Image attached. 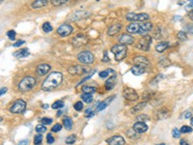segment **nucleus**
Segmentation results:
<instances>
[{
	"mask_svg": "<svg viewBox=\"0 0 193 145\" xmlns=\"http://www.w3.org/2000/svg\"><path fill=\"white\" fill-rule=\"evenodd\" d=\"M62 80H63V75L60 72H52L43 82L42 89L47 92L52 91L61 84Z\"/></svg>",
	"mask_w": 193,
	"mask_h": 145,
	"instance_id": "obj_1",
	"label": "nucleus"
},
{
	"mask_svg": "<svg viewBox=\"0 0 193 145\" xmlns=\"http://www.w3.org/2000/svg\"><path fill=\"white\" fill-rule=\"evenodd\" d=\"M36 85V80L33 76H25L19 83V90L21 92H27Z\"/></svg>",
	"mask_w": 193,
	"mask_h": 145,
	"instance_id": "obj_2",
	"label": "nucleus"
},
{
	"mask_svg": "<svg viewBox=\"0 0 193 145\" xmlns=\"http://www.w3.org/2000/svg\"><path fill=\"white\" fill-rule=\"evenodd\" d=\"M111 51L115 54V60L119 62V61H122L127 56L128 48L122 44H117L111 48Z\"/></svg>",
	"mask_w": 193,
	"mask_h": 145,
	"instance_id": "obj_3",
	"label": "nucleus"
},
{
	"mask_svg": "<svg viewBox=\"0 0 193 145\" xmlns=\"http://www.w3.org/2000/svg\"><path fill=\"white\" fill-rule=\"evenodd\" d=\"M77 59L78 61L80 62L81 64H84V65H90L94 63V55L91 53L90 51H81L79 52L78 55H77Z\"/></svg>",
	"mask_w": 193,
	"mask_h": 145,
	"instance_id": "obj_4",
	"label": "nucleus"
},
{
	"mask_svg": "<svg viewBox=\"0 0 193 145\" xmlns=\"http://www.w3.org/2000/svg\"><path fill=\"white\" fill-rule=\"evenodd\" d=\"M152 44V38L150 36H144L143 38H141L138 41V43L136 44V48L140 51H150V47Z\"/></svg>",
	"mask_w": 193,
	"mask_h": 145,
	"instance_id": "obj_5",
	"label": "nucleus"
},
{
	"mask_svg": "<svg viewBox=\"0 0 193 145\" xmlns=\"http://www.w3.org/2000/svg\"><path fill=\"white\" fill-rule=\"evenodd\" d=\"M126 19L129 21L136 22V21H146L150 19L148 14L145 13H140V14H135V13H128L126 16Z\"/></svg>",
	"mask_w": 193,
	"mask_h": 145,
	"instance_id": "obj_6",
	"label": "nucleus"
},
{
	"mask_svg": "<svg viewBox=\"0 0 193 145\" xmlns=\"http://www.w3.org/2000/svg\"><path fill=\"white\" fill-rule=\"evenodd\" d=\"M26 108V103L23 101V100H16V101L13 104L12 107L10 108V112L18 114V113H21L23 112L24 109Z\"/></svg>",
	"mask_w": 193,
	"mask_h": 145,
	"instance_id": "obj_7",
	"label": "nucleus"
},
{
	"mask_svg": "<svg viewBox=\"0 0 193 145\" xmlns=\"http://www.w3.org/2000/svg\"><path fill=\"white\" fill-rule=\"evenodd\" d=\"M123 95L125 99H127L128 101H130V102H135L138 100V94L132 88L125 87L123 90Z\"/></svg>",
	"mask_w": 193,
	"mask_h": 145,
	"instance_id": "obj_8",
	"label": "nucleus"
},
{
	"mask_svg": "<svg viewBox=\"0 0 193 145\" xmlns=\"http://www.w3.org/2000/svg\"><path fill=\"white\" fill-rule=\"evenodd\" d=\"M68 71H69L71 75H83V74H86V72H89V69L86 68V67L81 66V65L71 66V67H69Z\"/></svg>",
	"mask_w": 193,
	"mask_h": 145,
	"instance_id": "obj_9",
	"label": "nucleus"
},
{
	"mask_svg": "<svg viewBox=\"0 0 193 145\" xmlns=\"http://www.w3.org/2000/svg\"><path fill=\"white\" fill-rule=\"evenodd\" d=\"M73 28L69 24H62L57 28V33L61 37H66L72 34Z\"/></svg>",
	"mask_w": 193,
	"mask_h": 145,
	"instance_id": "obj_10",
	"label": "nucleus"
},
{
	"mask_svg": "<svg viewBox=\"0 0 193 145\" xmlns=\"http://www.w3.org/2000/svg\"><path fill=\"white\" fill-rule=\"evenodd\" d=\"M133 63H134V66H140L145 69H148L150 66V61L145 56H136L133 59Z\"/></svg>",
	"mask_w": 193,
	"mask_h": 145,
	"instance_id": "obj_11",
	"label": "nucleus"
},
{
	"mask_svg": "<svg viewBox=\"0 0 193 145\" xmlns=\"http://www.w3.org/2000/svg\"><path fill=\"white\" fill-rule=\"evenodd\" d=\"M91 15L90 12L88 11H76L72 15L70 16L69 19L70 20H77V19H86Z\"/></svg>",
	"mask_w": 193,
	"mask_h": 145,
	"instance_id": "obj_12",
	"label": "nucleus"
},
{
	"mask_svg": "<svg viewBox=\"0 0 193 145\" xmlns=\"http://www.w3.org/2000/svg\"><path fill=\"white\" fill-rule=\"evenodd\" d=\"M106 142L108 143V145H125L126 143L124 137L121 136H113L107 139Z\"/></svg>",
	"mask_w": 193,
	"mask_h": 145,
	"instance_id": "obj_13",
	"label": "nucleus"
},
{
	"mask_svg": "<svg viewBox=\"0 0 193 145\" xmlns=\"http://www.w3.org/2000/svg\"><path fill=\"white\" fill-rule=\"evenodd\" d=\"M119 42H120V44H124V46L132 44L134 43V38L129 34H123L119 38Z\"/></svg>",
	"mask_w": 193,
	"mask_h": 145,
	"instance_id": "obj_14",
	"label": "nucleus"
},
{
	"mask_svg": "<svg viewBox=\"0 0 193 145\" xmlns=\"http://www.w3.org/2000/svg\"><path fill=\"white\" fill-rule=\"evenodd\" d=\"M87 43V38L85 37L84 35H77L76 37H75L72 39V44L75 47L78 48L80 46H83V44H85Z\"/></svg>",
	"mask_w": 193,
	"mask_h": 145,
	"instance_id": "obj_15",
	"label": "nucleus"
},
{
	"mask_svg": "<svg viewBox=\"0 0 193 145\" xmlns=\"http://www.w3.org/2000/svg\"><path fill=\"white\" fill-rule=\"evenodd\" d=\"M133 130L137 133H143L148 131V126L146 125L145 122H136L133 125Z\"/></svg>",
	"mask_w": 193,
	"mask_h": 145,
	"instance_id": "obj_16",
	"label": "nucleus"
},
{
	"mask_svg": "<svg viewBox=\"0 0 193 145\" xmlns=\"http://www.w3.org/2000/svg\"><path fill=\"white\" fill-rule=\"evenodd\" d=\"M152 29H153V23H152V22H142V23H140L139 34L145 35L148 32H150Z\"/></svg>",
	"mask_w": 193,
	"mask_h": 145,
	"instance_id": "obj_17",
	"label": "nucleus"
},
{
	"mask_svg": "<svg viewBox=\"0 0 193 145\" xmlns=\"http://www.w3.org/2000/svg\"><path fill=\"white\" fill-rule=\"evenodd\" d=\"M140 30V23L138 22H132L127 26V31L132 33V34H139Z\"/></svg>",
	"mask_w": 193,
	"mask_h": 145,
	"instance_id": "obj_18",
	"label": "nucleus"
},
{
	"mask_svg": "<svg viewBox=\"0 0 193 145\" xmlns=\"http://www.w3.org/2000/svg\"><path fill=\"white\" fill-rule=\"evenodd\" d=\"M50 65L48 64H41V65H39L37 67V74L39 76H44V75H47V72L50 71Z\"/></svg>",
	"mask_w": 193,
	"mask_h": 145,
	"instance_id": "obj_19",
	"label": "nucleus"
},
{
	"mask_svg": "<svg viewBox=\"0 0 193 145\" xmlns=\"http://www.w3.org/2000/svg\"><path fill=\"white\" fill-rule=\"evenodd\" d=\"M113 99H114V96L113 97H108V98H106L104 101L103 102H100L98 104V105H96V110L98 111H101V110H104L107 108V105H109L110 103L113 101Z\"/></svg>",
	"mask_w": 193,
	"mask_h": 145,
	"instance_id": "obj_20",
	"label": "nucleus"
},
{
	"mask_svg": "<svg viewBox=\"0 0 193 145\" xmlns=\"http://www.w3.org/2000/svg\"><path fill=\"white\" fill-rule=\"evenodd\" d=\"M117 83V79H116V76L113 75L111 76L109 79H107L106 81H105V89L106 90H111V89H113L115 87Z\"/></svg>",
	"mask_w": 193,
	"mask_h": 145,
	"instance_id": "obj_21",
	"label": "nucleus"
},
{
	"mask_svg": "<svg viewBox=\"0 0 193 145\" xmlns=\"http://www.w3.org/2000/svg\"><path fill=\"white\" fill-rule=\"evenodd\" d=\"M122 28V24L121 23H115V24H112L108 30H107V34H108L109 36H114L115 34H117V33L121 30Z\"/></svg>",
	"mask_w": 193,
	"mask_h": 145,
	"instance_id": "obj_22",
	"label": "nucleus"
},
{
	"mask_svg": "<svg viewBox=\"0 0 193 145\" xmlns=\"http://www.w3.org/2000/svg\"><path fill=\"white\" fill-rule=\"evenodd\" d=\"M47 0H37V1H34L31 4V7L33 9H40V8H43L44 6H47Z\"/></svg>",
	"mask_w": 193,
	"mask_h": 145,
	"instance_id": "obj_23",
	"label": "nucleus"
},
{
	"mask_svg": "<svg viewBox=\"0 0 193 145\" xmlns=\"http://www.w3.org/2000/svg\"><path fill=\"white\" fill-rule=\"evenodd\" d=\"M147 69L143 68V67H140V66H133L132 69H130V71H132V72L134 75V76H141L143 75L144 72H146Z\"/></svg>",
	"mask_w": 193,
	"mask_h": 145,
	"instance_id": "obj_24",
	"label": "nucleus"
},
{
	"mask_svg": "<svg viewBox=\"0 0 193 145\" xmlns=\"http://www.w3.org/2000/svg\"><path fill=\"white\" fill-rule=\"evenodd\" d=\"M14 55L18 58H24V57H27L28 55H29V51H28V48H21V49H19V51H16L14 53Z\"/></svg>",
	"mask_w": 193,
	"mask_h": 145,
	"instance_id": "obj_25",
	"label": "nucleus"
},
{
	"mask_svg": "<svg viewBox=\"0 0 193 145\" xmlns=\"http://www.w3.org/2000/svg\"><path fill=\"white\" fill-rule=\"evenodd\" d=\"M169 44L167 42H160L156 44V51L157 52H163L166 48H168Z\"/></svg>",
	"mask_w": 193,
	"mask_h": 145,
	"instance_id": "obj_26",
	"label": "nucleus"
},
{
	"mask_svg": "<svg viewBox=\"0 0 193 145\" xmlns=\"http://www.w3.org/2000/svg\"><path fill=\"white\" fill-rule=\"evenodd\" d=\"M156 116H157V119H164V118H168L169 116V112L168 110L166 108H161L157 111L156 113Z\"/></svg>",
	"mask_w": 193,
	"mask_h": 145,
	"instance_id": "obj_27",
	"label": "nucleus"
},
{
	"mask_svg": "<svg viewBox=\"0 0 193 145\" xmlns=\"http://www.w3.org/2000/svg\"><path fill=\"white\" fill-rule=\"evenodd\" d=\"M63 125L66 130H71L72 128V120L71 117H66L63 119Z\"/></svg>",
	"mask_w": 193,
	"mask_h": 145,
	"instance_id": "obj_28",
	"label": "nucleus"
},
{
	"mask_svg": "<svg viewBox=\"0 0 193 145\" xmlns=\"http://www.w3.org/2000/svg\"><path fill=\"white\" fill-rule=\"evenodd\" d=\"M81 99H82V101L85 102L86 104H90V103H92V101H93V95L92 94L84 93V94L81 95Z\"/></svg>",
	"mask_w": 193,
	"mask_h": 145,
	"instance_id": "obj_29",
	"label": "nucleus"
},
{
	"mask_svg": "<svg viewBox=\"0 0 193 145\" xmlns=\"http://www.w3.org/2000/svg\"><path fill=\"white\" fill-rule=\"evenodd\" d=\"M110 72H111V74H113V75H115L114 70H112V69H107V70H105V71H101V72H100L99 76H100V77H101V79H105V77L108 76V75L110 74Z\"/></svg>",
	"mask_w": 193,
	"mask_h": 145,
	"instance_id": "obj_30",
	"label": "nucleus"
},
{
	"mask_svg": "<svg viewBox=\"0 0 193 145\" xmlns=\"http://www.w3.org/2000/svg\"><path fill=\"white\" fill-rule=\"evenodd\" d=\"M82 91H83V93H86V94H93L94 92H96V88L93 86L84 85L82 87Z\"/></svg>",
	"mask_w": 193,
	"mask_h": 145,
	"instance_id": "obj_31",
	"label": "nucleus"
},
{
	"mask_svg": "<svg viewBox=\"0 0 193 145\" xmlns=\"http://www.w3.org/2000/svg\"><path fill=\"white\" fill-rule=\"evenodd\" d=\"M145 105H146V102L138 104L137 105H135V107H133L132 108V113H135V112H137V111H140L141 109H143L145 108Z\"/></svg>",
	"mask_w": 193,
	"mask_h": 145,
	"instance_id": "obj_32",
	"label": "nucleus"
},
{
	"mask_svg": "<svg viewBox=\"0 0 193 145\" xmlns=\"http://www.w3.org/2000/svg\"><path fill=\"white\" fill-rule=\"evenodd\" d=\"M170 63H171L170 62V60L167 59L166 57H163L158 61V64H160V66H161V67H167V66L170 65Z\"/></svg>",
	"mask_w": 193,
	"mask_h": 145,
	"instance_id": "obj_33",
	"label": "nucleus"
},
{
	"mask_svg": "<svg viewBox=\"0 0 193 145\" xmlns=\"http://www.w3.org/2000/svg\"><path fill=\"white\" fill-rule=\"evenodd\" d=\"M43 30L45 32V33H49L52 31V26L51 24L49 23V22H44V23L43 24Z\"/></svg>",
	"mask_w": 193,
	"mask_h": 145,
	"instance_id": "obj_34",
	"label": "nucleus"
},
{
	"mask_svg": "<svg viewBox=\"0 0 193 145\" xmlns=\"http://www.w3.org/2000/svg\"><path fill=\"white\" fill-rule=\"evenodd\" d=\"M64 107V102H62V101H57V102H55L52 104L51 105V108L53 109H60Z\"/></svg>",
	"mask_w": 193,
	"mask_h": 145,
	"instance_id": "obj_35",
	"label": "nucleus"
},
{
	"mask_svg": "<svg viewBox=\"0 0 193 145\" xmlns=\"http://www.w3.org/2000/svg\"><path fill=\"white\" fill-rule=\"evenodd\" d=\"M51 3H52V5H54V6L59 7V6H62V5L67 4L68 1L67 0H52Z\"/></svg>",
	"mask_w": 193,
	"mask_h": 145,
	"instance_id": "obj_36",
	"label": "nucleus"
},
{
	"mask_svg": "<svg viewBox=\"0 0 193 145\" xmlns=\"http://www.w3.org/2000/svg\"><path fill=\"white\" fill-rule=\"evenodd\" d=\"M76 141V136L75 135H71L66 138V143L67 144H73Z\"/></svg>",
	"mask_w": 193,
	"mask_h": 145,
	"instance_id": "obj_37",
	"label": "nucleus"
},
{
	"mask_svg": "<svg viewBox=\"0 0 193 145\" xmlns=\"http://www.w3.org/2000/svg\"><path fill=\"white\" fill-rule=\"evenodd\" d=\"M177 37H178V39L180 41H186L187 40V35H186V33L184 31H180L178 33Z\"/></svg>",
	"mask_w": 193,
	"mask_h": 145,
	"instance_id": "obj_38",
	"label": "nucleus"
},
{
	"mask_svg": "<svg viewBox=\"0 0 193 145\" xmlns=\"http://www.w3.org/2000/svg\"><path fill=\"white\" fill-rule=\"evenodd\" d=\"M43 141V136L40 135V133H38L37 136H35V137H34V144L35 145H40L42 143Z\"/></svg>",
	"mask_w": 193,
	"mask_h": 145,
	"instance_id": "obj_39",
	"label": "nucleus"
},
{
	"mask_svg": "<svg viewBox=\"0 0 193 145\" xmlns=\"http://www.w3.org/2000/svg\"><path fill=\"white\" fill-rule=\"evenodd\" d=\"M36 132L39 133L40 135H42V133H44V132H47V128H45L44 125H37L36 127Z\"/></svg>",
	"mask_w": 193,
	"mask_h": 145,
	"instance_id": "obj_40",
	"label": "nucleus"
},
{
	"mask_svg": "<svg viewBox=\"0 0 193 145\" xmlns=\"http://www.w3.org/2000/svg\"><path fill=\"white\" fill-rule=\"evenodd\" d=\"M181 133H192V128L189 127V126H183L181 127V129L180 130Z\"/></svg>",
	"mask_w": 193,
	"mask_h": 145,
	"instance_id": "obj_41",
	"label": "nucleus"
},
{
	"mask_svg": "<svg viewBox=\"0 0 193 145\" xmlns=\"http://www.w3.org/2000/svg\"><path fill=\"white\" fill-rule=\"evenodd\" d=\"M94 115H95V111L93 110V108H88L85 111V116H86L87 118H92Z\"/></svg>",
	"mask_w": 193,
	"mask_h": 145,
	"instance_id": "obj_42",
	"label": "nucleus"
},
{
	"mask_svg": "<svg viewBox=\"0 0 193 145\" xmlns=\"http://www.w3.org/2000/svg\"><path fill=\"white\" fill-rule=\"evenodd\" d=\"M42 121V124L43 125H50L52 123V119L51 118H49V117H44V118L41 120Z\"/></svg>",
	"mask_w": 193,
	"mask_h": 145,
	"instance_id": "obj_43",
	"label": "nucleus"
},
{
	"mask_svg": "<svg viewBox=\"0 0 193 145\" xmlns=\"http://www.w3.org/2000/svg\"><path fill=\"white\" fill-rule=\"evenodd\" d=\"M62 130V125L57 123V124H55L52 128H51V132L52 133H58Z\"/></svg>",
	"mask_w": 193,
	"mask_h": 145,
	"instance_id": "obj_44",
	"label": "nucleus"
},
{
	"mask_svg": "<svg viewBox=\"0 0 193 145\" xmlns=\"http://www.w3.org/2000/svg\"><path fill=\"white\" fill-rule=\"evenodd\" d=\"M16 35V33L14 30H10V31L7 32V36H8V38L10 39V40H12V41H15Z\"/></svg>",
	"mask_w": 193,
	"mask_h": 145,
	"instance_id": "obj_45",
	"label": "nucleus"
},
{
	"mask_svg": "<svg viewBox=\"0 0 193 145\" xmlns=\"http://www.w3.org/2000/svg\"><path fill=\"white\" fill-rule=\"evenodd\" d=\"M136 119H137V122H145L147 120H149V117L147 115H145V114H143V115L137 116V117H136Z\"/></svg>",
	"mask_w": 193,
	"mask_h": 145,
	"instance_id": "obj_46",
	"label": "nucleus"
},
{
	"mask_svg": "<svg viewBox=\"0 0 193 145\" xmlns=\"http://www.w3.org/2000/svg\"><path fill=\"white\" fill-rule=\"evenodd\" d=\"M181 131L179 129H177V128H175V129L173 130V132H172V136L175 138H179L181 136Z\"/></svg>",
	"mask_w": 193,
	"mask_h": 145,
	"instance_id": "obj_47",
	"label": "nucleus"
},
{
	"mask_svg": "<svg viewBox=\"0 0 193 145\" xmlns=\"http://www.w3.org/2000/svg\"><path fill=\"white\" fill-rule=\"evenodd\" d=\"M82 108H83V104H82V102H76V103L75 104V109L76 111H80Z\"/></svg>",
	"mask_w": 193,
	"mask_h": 145,
	"instance_id": "obj_48",
	"label": "nucleus"
},
{
	"mask_svg": "<svg viewBox=\"0 0 193 145\" xmlns=\"http://www.w3.org/2000/svg\"><path fill=\"white\" fill-rule=\"evenodd\" d=\"M163 77H164V76H163V75H160V76H157L156 77V79L152 81V84H156V83H157V82H160V81L163 79Z\"/></svg>",
	"mask_w": 193,
	"mask_h": 145,
	"instance_id": "obj_49",
	"label": "nucleus"
},
{
	"mask_svg": "<svg viewBox=\"0 0 193 145\" xmlns=\"http://www.w3.org/2000/svg\"><path fill=\"white\" fill-rule=\"evenodd\" d=\"M47 140L48 144H52L54 142V137L52 136L51 133H48V135L47 136Z\"/></svg>",
	"mask_w": 193,
	"mask_h": 145,
	"instance_id": "obj_50",
	"label": "nucleus"
},
{
	"mask_svg": "<svg viewBox=\"0 0 193 145\" xmlns=\"http://www.w3.org/2000/svg\"><path fill=\"white\" fill-rule=\"evenodd\" d=\"M94 74H95V71L93 70L92 72H91V74H90V75H89L88 76H86V77H85V79H83V80H81L80 82H79V84H81V83H83L84 81H86V80H88L89 79H91V76H93Z\"/></svg>",
	"mask_w": 193,
	"mask_h": 145,
	"instance_id": "obj_51",
	"label": "nucleus"
},
{
	"mask_svg": "<svg viewBox=\"0 0 193 145\" xmlns=\"http://www.w3.org/2000/svg\"><path fill=\"white\" fill-rule=\"evenodd\" d=\"M25 42L23 41V40H19V41H18L16 43H15L14 44V48H19V47H20L21 44H23Z\"/></svg>",
	"mask_w": 193,
	"mask_h": 145,
	"instance_id": "obj_52",
	"label": "nucleus"
},
{
	"mask_svg": "<svg viewBox=\"0 0 193 145\" xmlns=\"http://www.w3.org/2000/svg\"><path fill=\"white\" fill-rule=\"evenodd\" d=\"M185 29H187V31L190 32L191 34H193V24H188L185 26Z\"/></svg>",
	"mask_w": 193,
	"mask_h": 145,
	"instance_id": "obj_53",
	"label": "nucleus"
},
{
	"mask_svg": "<svg viewBox=\"0 0 193 145\" xmlns=\"http://www.w3.org/2000/svg\"><path fill=\"white\" fill-rule=\"evenodd\" d=\"M103 61H104V62H108V61H109L108 55H107V51H104V58H103Z\"/></svg>",
	"mask_w": 193,
	"mask_h": 145,
	"instance_id": "obj_54",
	"label": "nucleus"
},
{
	"mask_svg": "<svg viewBox=\"0 0 193 145\" xmlns=\"http://www.w3.org/2000/svg\"><path fill=\"white\" fill-rule=\"evenodd\" d=\"M184 118L188 119L189 117H191V112L190 111H185V112L184 113Z\"/></svg>",
	"mask_w": 193,
	"mask_h": 145,
	"instance_id": "obj_55",
	"label": "nucleus"
},
{
	"mask_svg": "<svg viewBox=\"0 0 193 145\" xmlns=\"http://www.w3.org/2000/svg\"><path fill=\"white\" fill-rule=\"evenodd\" d=\"M7 92V88L6 87H2L1 88V90H0V95H1V96H3V95Z\"/></svg>",
	"mask_w": 193,
	"mask_h": 145,
	"instance_id": "obj_56",
	"label": "nucleus"
},
{
	"mask_svg": "<svg viewBox=\"0 0 193 145\" xmlns=\"http://www.w3.org/2000/svg\"><path fill=\"white\" fill-rule=\"evenodd\" d=\"M18 145H28V140H26V139H23V140L19 141V143Z\"/></svg>",
	"mask_w": 193,
	"mask_h": 145,
	"instance_id": "obj_57",
	"label": "nucleus"
},
{
	"mask_svg": "<svg viewBox=\"0 0 193 145\" xmlns=\"http://www.w3.org/2000/svg\"><path fill=\"white\" fill-rule=\"evenodd\" d=\"M180 145H189L188 143H187L184 139H181V140L180 141Z\"/></svg>",
	"mask_w": 193,
	"mask_h": 145,
	"instance_id": "obj_58",
	"label": "nucleus"
},
{
	"mask_svg": "<svg viewBox=\"0 0 193 145\" xmlns=\"http://www.w3.org/2000/svg\"><path fill=\"white\" fill-rule=\"evenodd\" d=\"M189 18H190V19L193 21V11H191V12L189 13Z\"/></svg>",
	"mask_w": 193,
	"mask_h": 145,
	"instance_id": "obj_59",
	"label": "nucleus"
},
{
	"mask_svg": "<svg viewBox=\"0 0 193 145\" xmlns=\"http://www.w3.org/2000/svg\"><path fill=\"white\" fill-rule=\"evenodd\" d=\"M43 108H48V104H44Z\"/></svg>",
	"mask_w": 193,
	"mask_h": 145,
	"instance_id": "obj_60",
	"label": "nucleus"
},
{
	"mask_svg": "<svg viewBox=\"0 0 193 145\" xmlns=\"http://www.w3.org/2000/svg\"><path fill=\"white\" fill-rule=\"evenodd\" d=\"M190 124L193 126V117H191V119H190Z\"/></svg>",
	"mask_w": 193,
	"mask_h": 145,
	"instance_id": "obj_61",
	"label": "nucleus"
},
{
	"mask_svg": "<svg viewBox=\"0 0 193 145\" xmlns=\"http://www.w3.org/2000/svg\"><path fill=\"white\" fill-rule=\"evenodd\" d=\"M157 145H165V144H164V143H160V144H157Z\"/></svg>",
	"mask_w": 193,
	"mask_h": 145,
	"instance_id": "obj_62",
	"label": "nucleus"
}]
</instances>
